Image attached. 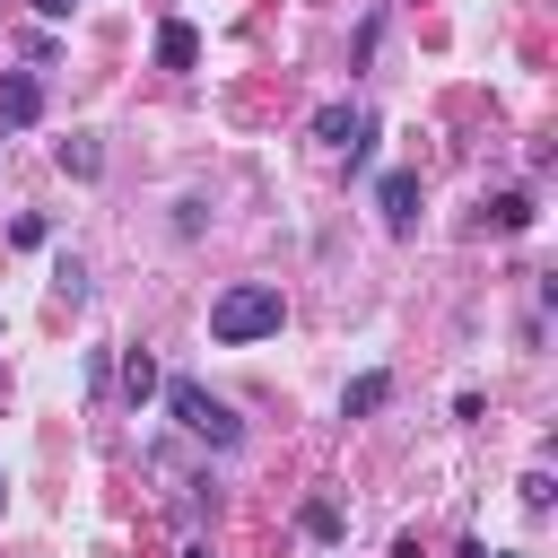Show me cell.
<instances>
[{"label":"cell","mask_w":558,"mask_h":558,"mask_svg":"<svg viewBox=\"0 0 558 558\" xmlns=\"http://www.w3.org/2000/svg\"><path fill=\"white\" fill-rule=\"evenodd\" d=\"M488 227H497V235H523V227H532V192H497V201H488Z\"/></svg>","instance_id":"9"},{"label":"cell","mask_w":558,"mask_h":558,"mask_svg":"<svg viewBox=\"0 0 558 558\" xmlns=\"http://www.w3.org/2000/svg\"><path fill=\"white\" fill-rule=\"evenodd\" d=\"M384 401H392V375H384V366H366V375L340 384V418H375Z\"/></svg>","instance_id":"5"},{"label":"cell","mask_w":558,"mask_h":558,"mask_svg":"<svg viewBox=\"0 0 558 558\" xmlns=\"http://www.w3.org/2000/svg\"><path fill=\"white\" fill-rule=\"evenodd\" d=\"M480 558H514V549H480Z\"/></svg>","instance_id":"14"},{"label":"cell","mask_w":558,"mask_h":558,"mask_svg":"<svg viewBox=\"0 0 558 558\" xmlns=\"http://www.w3.org/2000/svg\"><path fill=\"white\" fill-rule=\"evenodd\" d=\"M52 296H61V305H87V262H78V253L52 262Z\"/></svg>","instance_id":"11"},{"label":"cell","mask_w":558,"mask_h":558,"mask_svg":"<svg viewBox=\"0 0 558 558\" xmlns=\"http://www.w3.org/2000/svg\"><path fill=\"white\" fill-rule=\"evenodd\" d=\"M296 523H305V532H314V541H323V549H331V541H340V532H349V514H340V506H331V497H305V514H296Z\"/></svg>","instance_id":"10"},{"label":"cell","mask_w":558,"mask_h":558,"mask_svg":"<svg viewBox=\"0 0 558 558\" xmlns=\"http://www.w3.org/2000/svg\"><path fill=\"white\" fill-rule=\"evenodd\" d=\"M357 131H366V113H357L349 96H331V105H314V140H323V148H349Z\"/></svg>","instance_id":"6"},{"label":"cell","mask_w":558,"mask_h":558,"mask_svg":"<svg viewBox=\"0 0 558 558\" xmlns=\"http://www.w3.org/2000/svg\"><path fill=\"white\" fill-rule=\"evenodd\" d=\"M157 392H166V410H174V427H183L192 445H209V453H235V445H244V418H235V410H227L209 384H192V375H166Z\"/></svg>","instance_id":"2"},{"label":"cell","mask_w":558,"mask_h":558,"mask_svg":"<svg viewBox=\"0 0 558 558\" xmlns=\"http://www.w3.org/2000/svg\"><path fill=\"white\" fill-rule=\"evenodd\" d=\"M70 9H78V0H35V17H70Z\"/></svg>","instance_id":"13"},{"label":"cell","mask_w":558,"mask_h":558,"mask_svg":"<svg viewBox=\"0 0 558 558\" xmlns=\"http://www.w3.org/2000/svg\"><path fill=\"white\" fill-rule=\"evenodd\" d=\"M44 113V78L35 70H17V78H0V131H26Z\"/></svg>","instance_id":"4"},{"label":"cell","mask_w":558,"mask_h":558,"mask_svg":"<svg viewBox=\"0 0 558 558\" xmlns=\"http://www.w3.org/2000/svg\"><path fill=\"white\" fill-rule=\"evenodd\" d=\"M288 323V296L270 288V279H235V288H218V305H209V340L218 349H253V340H270Z\"/></svg>","instance_id":"1"},{"label":"cell","mask_w":558,"mask_h":558,"mask_svg":"<svg viewBox=\"0 0 558 558\" xmlns=\"http://www.w3.org/2000/svg\"><path fill=\"white\" fill-rule=\"evenodd\" d=\"M0 506H9V471H0Z\"/></svg>","instance_id":"16"},{"label":"cell","mask_w":558,"mask_h":558,"mask_svg":"<svg viewBox=\"0 0 558 558\" xmlns=\"http://www.w3.org/2000/svg\"><path fill=\"white\" fill-rule=\"evenodd\" d=\"M375 209H384V227H392V235H410V227H418V166L375 174Z\"/></svg>","instance_id":"3"},{"label":"cell","mask_w":558,"mask_h":558,"mask_svg":"<svg viewBox=\"0 0 558 558\" xmlns=\"http://www.w3.org/2000/svg\"><path fill=\"white\" fill-rule=\"evenodd\" d=\"M183 558H209V549H201V541H192V549H183Z\"/></svg>","instance_id":"15"},{"label":"cell","mask_w":558,"mask_h":558,"mask_svg":"<svg viewBox=\"0 0 558 558\" xmlns=\"http://www.w3.org/2000/svg\"><path fill=\"white\" fill-rule=\"evenodd\" d=\"M52 166H61V174H70V183H96V174H105V148H96V140H78V131H70V140H61V148H52Z\"/></svg>","instance_id":"8"},{"label":"cell","mask_w":558,"mask_h":558,"mask_svg":"<svg viewBox=\"0 0 558 558\" xmlns=\"http://www.w3.org/2000/svg\"><path fill=\"white\" fill-rule=\"evenodd\" d=\"M157 61H166V70H192V61H201V26H192V17H166V26H157Z\"/></svg>","instance_id":"7"},{"label":"cell","mask_w":558,"mask_h":558,"mask_svg":"<svg viewBox=\"0 0 558 558\" xmlns=\"http://www.w3.org/2000/svg\"><path fill=\"white\" fill-rule=\"evenodd\" d=\"M157 384H166V375H157V357H148V349H131V357H122V392H131V401H148Z\"/></svg>","instance_id":"12"}]
</instances>
